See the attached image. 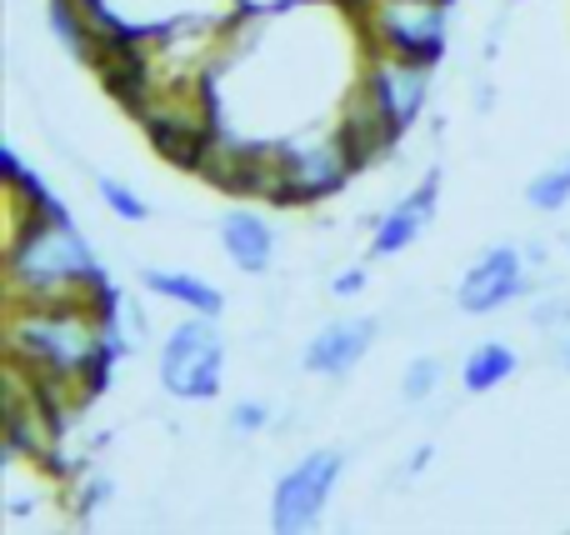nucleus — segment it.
Instances as JSON below:
<instances>
[{"label": "nucleus", "mask_w": 570, "mask_h": 535, "mask_svg": "<svg viewBox=\"0 0 570 535\" xmlns=\"http://www.w3.org/2000/svg\"><path fill=\"white\" fill-rule=\"evenodd\" d=\"M226 426L236 430V436H261V430L271 426V406L266 400H236L226 416Z\"/></svg>", "instance_id": "obj_18"}, {"label": "nucleus", "mask_w": 570, "mask_h": 535, "mask_svg": "<svg viewBox=\"0 0 570 535\" xmlns=\"http://www.w3.org/2000/svg\"><path fill=\"white\" fill-rule=\"evenodd\" d=\"M96 190H100V200H106V210H110V216L130 220V226H140V220L150 216V206L136 196V190L126 186V180H116V176H96Z\"/></svg>", "instance_id": "obj_16"}, {"label": "nucleus", "mask_w": 570, "mask_h": 535, "mask_svg": "<svg viewBox=\"0 0 570 535\" xmlns=\"http://www.w3.org/2000/svg\"><path fill=\"white\" fill-rule=\"evenodd\" d=\"M120 350L116 316L76 306H6V356L30 376H66L106 386Z\"/></svg>", "instance_id": "obj_2"}, {"label": "nucleus", "mask_w": 570, "mask_h": 535, "mask_svg": "<svg viewBox=\"0 0 570 535\" xmlns=\"http://www.w3.org/2000/svg\"><path fill=\"white\" fill-rule=\"evenodd\" d=\"M566 360H570V350H566Z\"/></svg>", "instance_id": "obj_21"}, {"label": "nucleus", "mask_w": 570, "mask_h": 535, "mask_svg": "<svg viewBox=\"0 0 570 535\" xmlns=\"http://www.w3.org/2000/svg\"><path fill=\"white\" fill-rule=\"evenodd\" d=\"M521 370V360H515L511 346H501V340H485V346H475L471 356H465L461 366V386L471 390V396H485V390L505 386V380Z\"/></svg>", "instance_id": "obj_14"}, {"label": "nucleus", "mask_w": 570, "mask_h": 535, "mask_svg": "<svg viewBox=\"0 0 570 535\" xmlns=\"http://www.w3.org/2000/svg\"><path fill=\"white\" fill-rule=\"evenodd\" d=\"M431 70L435 66H421V60H405V56H381V50L365 60V76L381 90V100L391 106L401 130H411L421 120L425 100H431Z\"/></svg>", "instance_id": "obj_10"}, {"label": "nucleus", "mask_w": 570, "mask_h": 535, "mask_svg": "<svg viewBox=\"0 0 570 535\" xmlns=\"http://www.w3.org/2000/svg\"><path fill=\"white\" fill-rule=\"evenodd\" d=\"M220 250L230 256V266L246 270V276H266L271 260H276V226H271L261 210H226L220 216Z\"/></svg>", "instance_id": "obj_12"}, {"label": "nucleus", "mask_w": 570, "mask_h": 535, "mask_svg": "<svg viewBox=\"0 0 570 535\" xmlns=\"http://www.w3.org/2000/svg\"><path fill=\"white\" fill-rule=\"evenodd\" d=\"M375 346V320L371 316H341L331 326H321L301 350V370L305 376H325V380H341L371 356Z\"/></svg>", "instance_id": "obj_9"}, {"label": "nucleus", "mask_w": 570, "mask_h": 535, "mask_svg": "<svg viewBox=\"0 0 570 535\" xmlns=\"http://www.w3.org/2000/svg\"><path fill=\"white\" fill-rule=\"evenodd\" d=\"M335 6H345V10H351V16H361V10L371 6V0H335Z\"/></svg>", "instance_id": "obj_20"}, {"label": "nucleus", "mask_w": 570, "mask_h": 535, "mask_svg": "<svg viewBox=\"0 0 570 535\" xmlns=\"http://www.w3.org/2000/svg\"><path fill=\"white\" fill-rule=\"evenodd\" d=\"M365 280H371V276H365V266H345L341 276L331 280V296H341V300L361 296V290H365Z\"/></svg>", "instance_id": "obj_19"}, {"label": "nucleus", "mask_w": 570, "mask_h": 535, "mask_svg": "<svg viewBox=\"0 0 570 535\" xmlns=\"http://www.w3.org/2000/svg\"><path fill=\"white\" fill-rule=\"evenodd\" d=\"M341 136H345V146H351V160H355V170H371V166H381L385 156H391L395 146H401V136L405 130L395 126V116H391V106L381 100V90L371 86V76L361 70V80L351 86V96H345V106H341Z\"/></svg>", "instance_id": "obj_7"}, {"label": "nucleus", "mask_w": 570, "mask_h": 535, "mask_svg": "<svg viewBox=\"0 0 570 535\" xmlns=\"http://www.w3.org/2000/svg\"><path fill=\"white\" fill-rule=\"evenodd\" d=\"M140 286L160 300H176V306L196 310V316H220L226 310V296H220L210 280L190 276V270H160V266H146L140 270Z\"/></svg>", "instance_id": "obj_13"}, {"label": "nucleus", "mask_w": 570, "mask_h": 535, "mask_svg": "<svg viewBox=\"0 0 570 535\" xmlns=\"http://www.w3.org/2000/svg\"><path fill=\"white\" fill-rule=\"evenodd\" d=\"M341 470H345V450H335V446L305 450L276 480V491H271V531H281V535L311 531L325 516V506H331L335 486H341Z\"/></svg>", "instance_id": "obj_6"}, {"label": "nucleus", "mask_w": 570, "mask_h": 535, "mask_svg": "<svg viewBox=\"0 0 570 535\" xmlns=\"http://www.w3.org/2000/svg\"><path fill=\"white\" fill-rule=\"evenodd\" d=\"M6 306H76L116 316L120 290L96 266L76 220L66 210H50L6 240Z\"/></svg>", "instance_id": "obj_1"}, {"label": "nucleus", "mask_w": 570, "mask_h": 535, "mask_svg": "<svg viewBox=\"0 0 570 535\" xmlns=\"http://www.w3.org/2000/svg\"><path fill=\"white\" fill-rule=\"evenodd\" d=\"M525 200H531L535 210H546V216L566 210V206H570V156L556 160V166H546L541 176L525 186Z\"/></svg>", "instance_id": "obj_15"}, {"label": "nucleus", "mask_w": 570, "mask_h": 535, "mask_svg": "<svg viewBox=\"0 0 570 535\" xmlns=\"http://www.w3.org/2000/svg\"><path fill=\"white\" fill-rule=\"evenodd\" d=\"M531 286V270H525V250L521 246H491L455 286V306L461 316H495L511 300L525 296Z\"/></svg>", "instance_id": "obj_8"}, {"label": "nucleus", "mask_w": 570, "mask_h": 535, "mask_svg": "<svg viewBox=\"0 0 570 535\" xmlns=\"http://www.w3.org/2000/svg\"><path fill=\"white\" fill-rule=\"evenodd\" d=\"M365 36V50L405 56L421 66L445 60V30H451V0H371L355 16Z\"/></svg>", "instance_id": "obj_3"}, {"label": "nucleus", "mask_w": 570, "mask_h": 535, "mask_svg": "<svg viewBox=\"0 0 570 535\" xmlns=\"http://www.w3.org/2000/svg\"><path fill=\"white\" fill-rule=\"evenodd\" d=\"M435 206H441V170H431L411 196H401L391 210H385L381 226H375V236H371V256L391 260V256H401V250H411L415 236L435 220Z\"/></svg>", "instance_id": "obj_11"}, {"label": "nucleus", "mask_w": 570, "mask_h": 535, "mask_svg": "<svg viewBox=\"0 0 570 535\" xmlns=\"http://www.w3.org/2000/svg\"><path fill=\"white\" fill-rule=\"evenodd\" d=\"M281 166H285V190L281 206H315V200H331L345 180L355 176L351 146H345L341 126H311L281 136Z\"/></svg>", "instance_id": "obj_4"}, {"label": "nucleus", "mask_w": 570, "mask_h": 535, "mask_svg": "<svg viewBox=\"0 0 570 535\" xmlns=\"http://www.w3.org/2000/svg\"><path fill=\"white\" fill-rule=\"evenodd\" d=\"M435 390H441V360L415 356L411 366H405V376H401V396L411 400V406H421V400H431Z\"/></svg>", "instance_id": "obj_17"}, {"label": "nucleus", "mask_w": 570, "mask_h": 535, "mask_svg": "<svg viewBox=\"0 0 570 535\" xmlns=\"http://www.w3.org/2000/svg\"><path fill=\"white\" fill-rule=\"evenodd\" d=\"M220 380H226V340H220L216 316H196L170 326L166 346H160V386L176 400H210L220 396Z\"/></svg>", "instance_id": "obj_5"}]
</instances>
